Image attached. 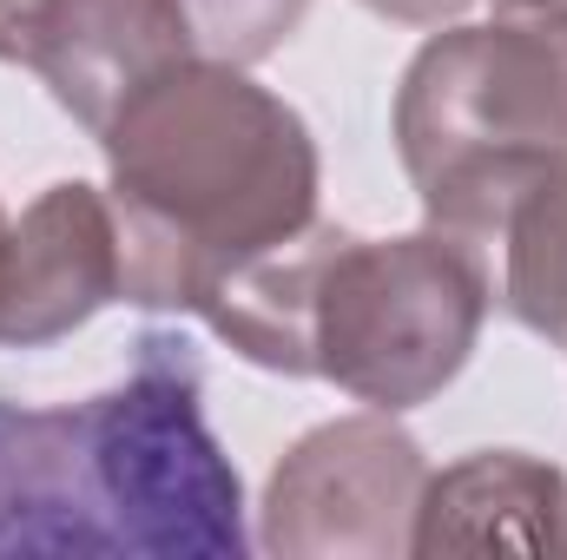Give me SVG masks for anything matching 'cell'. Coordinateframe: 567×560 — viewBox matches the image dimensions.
<instances>
[{"label": "cell", "instance_id": "obj_1", "mask_svg": "<svg viewBox=\"0 0 567 560\" xmlns=\"http://www.w3.org/2000/svg\"><path fill=\"white\" fill-rule=\"evenodd\" d=\"M120 225V297L205 310L251 258L317 225V139L245 66L185 60L100 133Z\"/></svg>", "mask_w": 567, "mask_h": 560}, {"label": "cell", "instance_id": "obj_2", "mask_svg": "<svg viewBox=\"0 0 567 560\" xmlns=\"http://www.w3.org/2000/svg\"><path fill=\"white\" fill-rule=\"evenodd\" d=\"M396 158L423 218L502 245L508 218L567 178V66L522 27H442L396 86Z\"/></svg>", "mask_w": 567, "mask_h": 560}, {"label": "cell", "instance_id": "obj_3", "mask_svg": "<svg viewBox=\"0 0 567 560\" xmlns=\"http://www.w3.org/2000/svg\"><path fill=\"white\" fill-rule=\"evenodd\" d=\"M495 303L488 251L423 225L410 238L337 231L310 297V376L403 416L442 396Z\"/></svg>", "mask_w": 567, "mask_h": 560}, {"label": "cell", "instance_id": "obj_4", "mask_svg": "<svg viewBox=\"0 0 567 560\" xmlns=\"http://www.w3.org/2000/svg\"><path fill=\"white\" fill-rule=\"evenodd\" d=\"M80 409L113 521V554L238 560L251 548L245 481L205 422V383L185 336H140L126 383L86 396Z\"/></svg>", "mask_w": 567, "mask_h": 560}, {"label": "cell", "instance_id": "obj_5", "mask_svg": "<svg viewBox=\"0 0 567 560\" xmlns=\"http://www.w3.org/2000/svg\"><path fill=\"white\" fill-rule=\"evenodd\" d=\"M423 488L429 462L396 416H337L271 468L258 541L278 560H396L416 541Z\"/></svg>", "mask_w": 567, "mask_h": 560}, {"label": "cell", "instance_id": "obj_6", "mask_svg": "<svg viewBox=\"0 0 567 560\" xmlns=\"http://www.w3.org/2000/svg\"><path fill=\"white\" fill-rule=\"evenodd\" d=\"M120 297V225L100 185H47L0 245V350H40Z\"/></svg>", "mask_w": 567, "mask_h": 560}, {"label": "cell", "instance_id": "obj_7", "mask_svg": "<svg viewBox=\"0 0 567 560\" xmlns=\"http://www.w3.org/2000/svg\"><path fill=\"white\" fill-rule=\"evenodd\" d=\"M198 60L178 0H47L27 66L100 139L152 80Z\"/></svg>", "mask_w": 567, "mask_h": 560}, {"label": "cell", "instance_id": "obj_8", "mask_svg": "<svg viewBox=\"0 0 567 560\" xmlns=\"http://www.w3.org/2000/svg\"><path fill=\"white\" fill-rule=\"evenodd\" d=\"M567 475L522 448H482L429 475L410 554H561Z\"/></svg>", "mask_w": 567, "mask_h": 560}, {"label": "cell", "instance_id": "obj_9", "mask_svg": "<svg viewBox=\"0 0 567 560\" xmlns=\"http://www.w3.org/2000/svg\"><path fill=\"white\" fill-rule=\"evenodd\" d=\"M502 303L522 330L567 343V178L542 185L502 231Z\"/></svg>", "mask_w": 567, "mask_h": 560}, {"label": "cell", "instance_id": "obj_10", "mask_svg": "<svg viewBox=\"0 0 567 560\" xmlns=\"http://www.w3.org/2000/svg\"><path fill=\"white\" fill-rule=\"evenodd\" d=\"M198 60H225V66H258L271 60L284 40L303 27L310 0H178Z\"/></svg>", "mask_w": 567, "mask_h": 560}, {"label": "cell", "instance_id": "obj_11", "mask_svg": "<svg viewBox=\"0 0 567 560\" xmlns=\"http://www.w3.org/2000/svg\"><path fill=\"white\" fill-rule=\"evenodd\" d=\"M495 20L535 33V40L567 66V0H495Z\"/></svg>", "mask_w": 567, "mask_h": 560}, {"label": "cell", "instance_id": "obj_12", "mask_svg": "<svg viewBox=\"0 0 567 560\" xmlns=\"http://www.w3.org/2000/svg\"><path fill=\"white\" fill-rule=\"evenodd\" d=\"M370 13H383V20H396V27H449V20H462L475 0H363Z\"/></svg>", "mask_w": 567, "mask_h": 560}, {"label": "cell", "instance_id": "obj_13", "mask_svg": "<svg viewBox=\"0 0 567 560\" xmlns=\"http://www.w3.org/2000/svg\"><path fill=\"white\" fill-rule=\"evenodd\" d=\"M40 13H47V0H0V60L27 66V46H33Z\"/></svg>", "mask_w": 567, "mask_h": 560}, {"label": "cell", "instance_id": "obj_14", "mask_svg": "<svg viewBox=\"0 0 567 560\" xmlns=\"http://www.w3.org/2000/svg\"><path fill=\"white\" fill-rule=\"evenodd\" d=\"M0 245H7V211H0Z\"/></svg>", "mask_w": 567, "mask_h": 560}, {"label": "cell", "instance_id": "obj_15", "mask_svg": "<svg viewBox=\"0 0 567 560\" xmlns=\"http://www.w3.org/2000/svg\"><path fill=\"white\" fill-rule=\"evenodd\" d=\"M561 554H567V521H561Z\"/></svg>", "mask_w": 567, "mask_h": 560}]
</instances>
